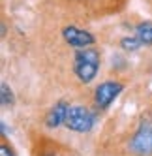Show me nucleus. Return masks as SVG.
I'll return each instance as SVG.
<instances>
[{"label": "nucleus", "instance_id": "obj_1", "mask_svg": "<svg viewBox=\"0 0 152 156\" xmlns=\"http://www.w3.org/2000/svg\"><path fill=\"white\" fill-rule=\"evenodd\" d=\"M100 70V53L92 47L79 49L73 58V72L81 83H90Z\"/></svg>", "mask_w": 152, "mask_h": 156}, {"label": "nucleus", "instance_id": "obj_2", "mask_svg": "<svg viewBox=\"0 0 152 156\" xmlns=\"http://www.w3.org/2000/svg\"><path fill=\"white\" fill-rule=\"evenodd\" d=\"M96 122V117L90 109H86L83 105H71L68 109V115H66V122L64 126L73 130V132H79V133H86L90 132L92 126Z\"/></svg>", "mask_w": 152, "mask_h": 156}, {"label": "nucleus", "instance_id": "obj_3", "mask_svg": "<svg viewBox=\"0 0 152 156\" xmlns=\"http://www.w3.org/2000/svg\"><path fill=\"white\" fill-rule=\"evenodd\" d=\"M130 152L135 156H152V124L143 122L130 139Z\"/></svg>", "mask_w": 152, "mask_h": 156}, {"label": "nucleus", "instance_id": "obj_4", "mask_svg": "<svg viewBox=\"0 0 152 156\" xmlns=\"http://www.w3.org/2000/svg\"><path fill=\"white\" fill-rule=\"evenodd\" d=\"M124 90V85L118 83V81H105L100 87H96V92H94V102L100 109H107L115 98Z\"/></svg>", "mask_w": 152, "mask_h": 156}, {"label": "nucleus", "instance_id": "obj_5", "mask_svg": "<svg viewBox=\"0 0 152 156\" xmlns=\"http://www.w3.org/2000/svg\"><path fill=\"white\" fill-rule=\"evenodd\" d=\"M62 36H64V40H66V43H70V45L75 47V49H86V47H90L92 43L96 41L94 36L90 34L88 30L77 28V27H73V25L64 27Z\"/></svg>", "mask_w": 152, "mask_h": 156}, {"label": "nucleus", "instance_id": "obj_6", "mask_svg": "<svg viewBox=\"0 0 152 156\" xmlns=\"http://www.w3.org/2000/svg\"><path fill=\"white\" fill-rule=\"evenodd\" d=\"M68 109H70V105H68L66 102H57L55 105L49 109V113H47V117H45L47 128H58L60 124H64V122H66Z\"/></svg>", "mask_w": 152, "mask_h": 156}, {"label": "nucleus", "instance_id": "obj_7", "mask_svg": "<svg viewBox=\"0 0 152 156\" xmlns=\"http://www.w3.org/2000/svg\"><path fill=\"white\" fill-rule=\"evenodd\" d=\"M135 36L143 45H152V21H145V23L137 25L135 28Z\"/></svg>", "mask_w": 152, "mask_h": 156}, {"label": "nucleus", "instance_id": "obj_8", "mask_svg": "<svg viewBox=\"0 0 152 156\" xmlns=\"http://www.w3.org/2000/svg\"><path fill=\"white\" fill-rule=\"evenodd\" d=\"M0 100H2V105H4V107H12L13 102H15L12 88H9L6 83H2V87H0Z\"/></svg>", "mask_w": 152, "mask_h": 156}, {"label": "nucleus", "instance_id": "obj_9", "mask_svg": "<svg viewBox=\"0 0 152 156\" xmlns=\"http://www.w3.org/2000/svg\"><path fill=\"white\" fill-rule=\"evenodd\" d=\"M120 45H122V49H126V51H137L143 43L139 41V38L137 36H133V38H122L120 40Z\"/></svg>", "mask_w": 152, "mask_h": 156}, {"label": "nucleus", "instance_id": "obj_10", "mask_svg": "<svg viewBox=\"0 0 152 156\" xmlns=\"http://www.w3.org/2000/svg\"><path fill=\"white\" fill-rule=\"evenodd\" d=\"M0 156H15V154L8 145H2V147H0Z\"/></svg>", "mask_w": 152, "mask_h": 156}, {"label": "nucleus", "instance_id": "obj_11", "mask_svg": "<svg viewBox=\"0 0 152 156\" xmlns=\"http://www.w3.org/2000/svg\"><path fill=\"white\" fill-rule=\"evenodd\" d=\"M83 2H85V0H83Z\"/></svg>", "mask_w": 152, "mask_h": 156}]
</instances>
